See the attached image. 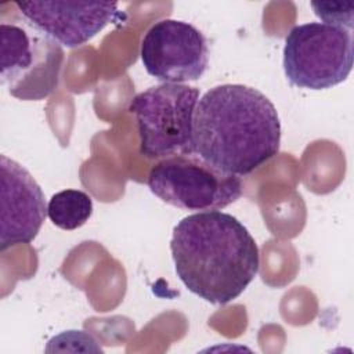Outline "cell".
I'll use <instances>...</instances> for the list:
<instances>
[{
  "label": "cell",
  "instance_id": "1",
  "mask_svg": "<svg viewBox=\"0 0 354 354\" xmlns=\"http://www.w3.org/2000/svg\"><path fill=\"white\" fill-rule=\"evenodd\" d=\"M281 123L274 104L257 88L221 84L198 101L194 149L231 174L245 176L279 152Z\"/></svg>",
  "mask_w": 354,
  "mask_h": 354
},
{
  "label": "cell",
  "instance_id": "2",
  "mask_svg": "<svg viewBox=\"0 0 354 354\" xmlns=\"http://www.w3.org/2000/svg\"><path fill=\"white\" fill-rule=\"evenodd\" d=\"M171 257L187 289L212 304L235 300L254 279L260 254L234 216L212 210L184 217L173 230Z\"/></svg>",
  "mask_w": 354,
  "mask_h": 354
},
{
  "label": "cell",
  "instance_id": "3",
  "mask_svg": "<svg viewBox=\"0 0 354 354\" xmlns=\"http://www.w3.org/2000/svg\"><path fill=\"white\" fill-rule=\"evenodd\" d=\"M199 88L163 83L137 94L129 111L136 116L140 153L148 159H165L195 153L194 113Z\"/></svg>",
  "mask_w": 354,
  "mask_h": 354
},
{
  "label": "cell",
  "instance_id": "4",
  "mask_svg": "<svg viewBox=\"0 0 354 354\" xmlns=\"http://www.w3.org/2000/svg\"><path fill=\"white\" fill-rule=\"evenodd\" d=\"M1 82L24 101L48 97L58 86L64 62L61 44L28 19L0 25Z\"/></svg>",
  "mask_w": 354,
  "mask_h": 354
},
{
  "label": "cell",
  "instance_id": "5",
  "mask_svg": "<svg viewBox=\"0 0 354 354\" xmlns=\"http://www.w3.org/2000/svg\"><path fill=\"white\" fill-rule=\"evenodd\" d=\"M351 30L324 22L290 29L283 46V71L290 84L325 90L347 79L353 69Z\"/></svg>",
  "mask_w": 354,
  "mask_h": 354
},
{
  "label": "cell",
  "instance_id": "6",
  "mask_svg": "<svg viewBox=\"0 0 354 354\" xmlns=\"http://www.w3.org/2000/svg\"><path fill=\"white\" fill-rule=\"evenodd\" d=\"M148 187L163 202L185 210L212 212L227 207L242 195V180L213 166L198 153L176 155L156 162Z\"/></svg>",
  "mask_w": 354,
  "mask_h": 354
},
{
  "label": "cell",
  "instance_id": "7",
  "mask_svg": "<svg viewBox=\"0 0 354 354\" xmlns=\"http://www.w3.org/2000/svg\"><path fill=\"white\" fill-rule=\"evenodd\" d=\"M141 61L145 71L159 82L180 84L194 82L207 69V40L188 22L162 19L144 35Z\"/></svg>",
  "mask_w": 354,
  "mask_h": 354
},
{
  "label": "cell",
  "instance_id": "8",
  "mask_svg": "<svg viewBox=\"0 0 354 354\" xmlns=\"http://www.w3.org/2000/svg\"><path fill=\"white\" fill-rule=\"evenodd\" d=\"M21 15L57 43L79 47L109 24L124 21L118 3L15 1Z\"/></svg>",
  "mask_w": 354,
  "mask_h": 354
},
{
  "label": "cell",
  "instance_id": "9",
  "mask_svg": "<svg viewBox=\"0 0 354 354\" xmlns=\"http://www.w3.org/2000/svg\"><path fill=\"white\" fill-rule=\"evenodd\" d=\"M1 217L0 250L30 243L47 214L44 194L32 174L18 162L0 156Z\"/></svg>",
  "mask_w": 354,
  "mask_h": 354
},
{
  "label": "cell",
  "instance_id": "10",
  "mask_svg": "<svg viewBox=\"0 0 354 354\" xmlns=\"http://www.w3.org/2000/svg\"><path fill=\"white\" fill-rule=\"evenodd\" d=\"M93 213L90 195L80 189H64L54 194L47 205V216L54 225L72 231L82 227Z\"/></svg>",
  "mask_w": 354,
  "mask_h": 354
},
{
  "label": "cell",
  "instance_id": "11",
  "mask_svg": "<svg viewBox=\"0 0 354 354\" xmlns=\"http://www.w3.org/2000/svg\"><path fill=\"white\" fill-rule=\"evenodd\" d=\"M311 7L318 18L324 21V24L353 29V3H321L313 1Z\"/></svg>",
  "mask_w": 354,
  "mask_h": 354
},
{
  "label": "cell",
  "instance_id": "12",
  "mask_svg": "<svg viewBox=\"0 0 354 354\" xmlns=\"http://www.w3.org/2000/svg\"><path fill=\"white\" fill-rule=\"evenodd\" d=\"M76 343L82 344L86 347L87 351H101L100 346H97V342L86 332L83 330H66L59 333L58 336H54L47 346V351H64L69 344L75 346V351H82V348L79 346H76Z\"/></svg>",
  "mask_w": 354,
  "mask_h": 354
}]
</instances>
